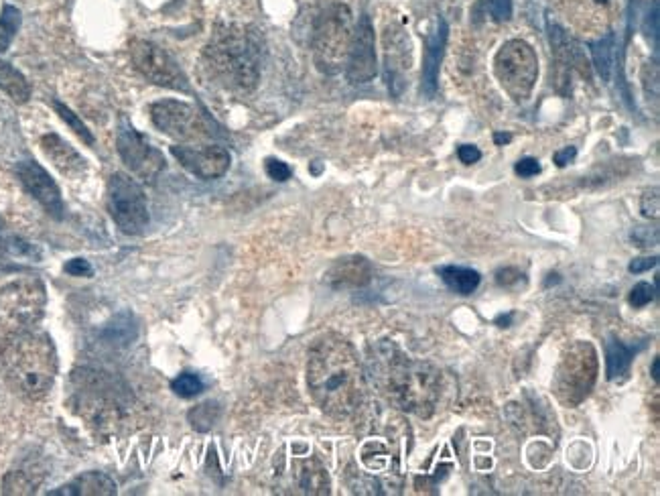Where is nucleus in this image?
<instances>
[{"instance_id":"obj_1","label":"nucleus","mask_w":660,"mask_h":496,"mask_svg":"<svg viewBox=\"0 0 660 496\" xmlns=\"http://www.w3.org/2000/svg\"><path fill=\"white\" fill-rule=\"evenodd\" d=\"M307 385L327 415L344 419L358 411L366 395L364 370L354 346L338 334L313 342L307 358Z\"/></svg>"},{"instance_id":"obj_2","label":"nucleus","mask_w":660,"mask_h":496,"mask_svg":"<svg viewBox=\"0 0 660 496\" xmlns=\"http://www.w3.org/2000/svg\"><path fill=\"white\" fill-rule=\"evenodd\" d=\"M372 370L380 391L399 407L429 417L441 397V372L409 358L392 342H382L372 352Z\"/></svg>"},{"instance_id":"obj_3","label":"nucleus","mask_w":660,"mask_h":496,"mask_svg":"<svg viewBox=\"0 0 660 496\" xmlns=\"http://www.w3.org/2000/svg\"><path fill=\"white\" fill-rule=\"evenodd\" d=\"M0 375L11 391L37 401L43 399L57 375V352L47 334L21 332L0 344Z\"/></svg>"},{"instance_id":"obj_4","label":"nucleus","mask_w":660,"mask_h":496,"mask_svg":"<svg viewBox=\"0 0 660 496\" xmlns=\"http://www.w3.org/2000/svg\"><path fill=\"white\" fill-rule=\"evenodd\" d=\"M206 68L224 88L248 92L260 76L258 47L242 31L218 33L206 49Z\"/></svg>"},{"instance_id":"obj_5","label":"nucleus","mask_w":660,"mask_h":496,"mask_svg":"<svg viewBox=\"0 0 660 496\" xmlns=\"http://www.w3.org/2000/svg\"><path fill=\"white\" fill-rule=\"evenodd\" d=\"M47 303L45 285L37 277L17 279L0 289V342L33 330Z\"/></svg>"},{"instance_id":"obj_6","label":"nucleus","mask_w":660,"mask_h":496,"mask_svg":"<svg viewBox=\"0 0 660 496\" xmlns=\"http://www.w3.org/2000/svg\"><path fill=\"white\" fill-rule=\"evenodd\" d=\"M74 381H78V391L74 393V411L94 429L110 433L120 417L122 405L116 399L120 391L104 372L82 370L74 372Z\"/></svg>"},{"instance_id":"obj_7","label":"nucleus","mask_w":660,"mask_h":496,"mask_svg":"<svg viewBox=\"0 0 660 496\" xmlns=\"http://www.w3.org/2000/svg\"><path fill=\"white\" fill-rule=\"evenodd\" d=\"M352 35V11L346 5H332L321 13L313 31L315 64L321 72L338 74L346 68Z\"/></svg>"},{"instance_id":"obj_8","label":"nucleus","mask_w":660,"mask_h":496,"mask_svg":"<svg viewBox=\"0 0 660 496\" xmlns=\"http://www.w3.org/2000/svg\"><path fill=\"white\" fill-rule=\"evenodd\" d=\"M494 74L514 102H524L533 94L539 78V59L533 45L524 39L506 41L494 57Z\"/></svg>"},{"instance_id":"obj_9","label":"nucleus","mask_w":660,"mask_h":496,"mask_svg":"<svg viewBox=\"0 0 660 496\" xmlns=\"http://www.w3.org/2000/svg\"><path fill=\"white\" fill-rule=\"evenodd\" d=\"M598 379V352L589 342H575L563 354L557 370L553 389L561 403L579 405L596 385Z\"/></svg>"},{"instance_id":"obj_10","label":"nucleus","mask_w":660,"mask_h":496,"mask_svg":"<svg viewBox=\"0 0 660 496\" xmlns=\"http://www.w3.org/2000/svg\"><path fill=\"white\" fill-rule=\"evenodd\" d=\"M108 212L124 234H139L149 224L147 196L141 185L124 173H114L108 181Z\"/></svg>"},{"instance_id":"obj_11","label":"nucleus","mask_w":660,"mask_h":496,"mask_svg":"<svg viewBox=\"0 0 660 496\" xmlns=\"http://www.w3.org/2000/svg\"><path fill=\"white\" fill-rule=\"evenodd\" d=\"M151 118L155 127L183 143H197L210 137L204 116L193 106L179 100H161L151 106Z\"/></svg>"},{"instance_id":"obj_12","label":"nucleus","mask_w":660,"mask_h":496,"mask_svg":"<svg viewBox=\"0 0 660 496\" xmlns=\"http://www.w3.org/2000/svg\"><path fill=\"white\" fill-rule=\"evenodd\" d=\"M130 57L137 70L151 82L169 90L187 92V80L175 61L155 43L151 41H132Z\"/></svg>"},{"instance_id":"obj_13","label":"nucleus","mask_w":660,"mask_h":496,"mask_svg":"<svg viewBox=\"0 0 660 496\" xmlns=\"http://www.w3.org/2000/svg\"><path fill=\"white\" fill-rule=\"evenodd\" d=\"M116 147L124 165L145 181H153L165 167V159L161 151L155 149L145 135L132 129L128 122L120 124Z\"/></svg>"},{"instance_id":"obj_14","label":"nucleus","mask_w":660,"mask_h":496,"mask_svg":"<svg viewBox=\"0 0 660 496\" xmlns=\"http://www.w3.org/2000/svg\"><path fill=\"white\" fill-rule=\"evenodd\" d=\"M622 0H557L559 13L581 33L602 35L620 15Z\"/></svg>"},{"instance_id":"obj_15","label":"nucleus","mask_w":660,"mask_h":496,"mask_svg":"<svg viewBox=\"0 0 660 496\" xmlns=\"http://www.w3.org/2000/svg\"><path fill=\"white\" fill-rule=\"evenodd\" d=\"M376 45H374V27L370 17H360L346 61V76L352 84H368L376 78Z\"/></svg>"},{"instance_id":"obj_16","label":"nucleus","mask_w":660,"mask_h":496,"mask_svg":"<svg viewBox=\"0 0 660 496\" xmlns=\"http://www.w3.org/2000/svg\"><path fill=\"white\" fill-rule=\"evenodd\" d=\"M173 157L193 175L202 179H218L230 169V153L220 145L195 149L187 145L171 147Z\"/></svg>"},{"instance_id":"obj_17","label":"nucleus","mask_w":660,"mask_h":496,"mask_svg":"<svg viewBox=\"0 0 660 496\" xmlns=\"http://www.w3.org/2000/svg\"><path fill=\"white\" fill-rule=\"evenodd\" d=\"M17 177L25 185V190L51 214L53 218H63V200L57 183L51 175L35 161H21L17 165Z\"/></svg>"},{"instance_id":"obj_18","label":"nucleus","mask_w":660,"mask_h":496,"mask_svg":"<svg viewBox=\"0 0 660 496\" xmlns=\"http://www.w3.org/2000/svg\"><path fill=\"white\" fill-rule=\"evenodd\" d=\"M372 275V265L364 257H346L329 267L325 281L334 289H360L372 281Z\"/></svg>"},{"instance_id":"obj_19","label":"nucleus","mask_w":660,"mask_h":496,"mask_svg":"<svg viewBox=\"0 0 660 496\" xmlns=\"http://www.w3.org/2000/svg\"><path fill=\"white\" fill-rule=\"evenodd\" d=\"M447 43V23L443 19L437 21L435 31L425 39V59H423V92L427 98L437 94V80H439V66L443 59Z\"/></svg>"},{"instance_id":"obj_20","label":"nucleus","mask_w":660,"mask_h":496,"mask_svg":"<svg viewBox=\"0 0 660 496\" xmlns=\"http://www.w3.org/2000/svg\"><path fill=\"white\" fill-rule=\"evenodd\" d=\"M41 149L47 155V159L63 173V175H70V177H78L86 171V161L84 157L70 145L65 143L59 135L49 133L41 139Z\"/></svg>"},{"instance_id":"obj_21","label":"nucleus","mask_w":660,"mask_h":496,"mask_svg":"<svg viewBox=\"0 0 660 496\" xmlns=\"http://www.w3.org/2000/svg\"><path fill=\"white\" fill-rule=\"evenodd\" d=\"M51 496H112L116 494V484L110 476L102 472H86L53 492Z\"/></svg>"},{"instance_id":"obj_22","label":"nucleus","mask_w":660,"mask_h":496,"mask_svg":"<svg viewBox=\"0 0 660 496\" xmlns=\"http://www.w3.org/2000/svg\"><path fill=\"white\" fill-rule=\"evenodd\" d=\"M644 346L646 344L642 342L640 346L634 348V346H626L618 338H610L606 342V377H608V381H620V379H624L628 375V372H630V366H632L634 356Z\"/></svg>"},{"instance_id":"obj_23","label":"nucleus","mask_w":660,"mask_h":496,"mask_svg":"<svg viewBox=\"0 0 660 496\" xmlns=\"http://www.w3.org/2000/svg\"><path fill=\"white\" fill-rule=\"evenodd\" d=\"M439 277L443 279V283L455 293V295H472L478 287H480V273L474 271V269H468V267H455V265H449V267H441L437 269Z\"/></svg>"},{"instance_id":"obj_24","label":"nucleus","mask_w":660,"mask_h":496,"mask_svg":"<svg viewBox=\"0 0 660 496\" xmlns=\"http://www.w3.org/2000/svg\"><path fill=\"white\" fill-rule=\"evenodd\" d=\"M299 488L305 494H329V476L317 460H305L297 472Z\"/></svg>"},{"instance_id":"obj_25","label":"nucleus","mask_w":660,"mask_h":496,"mask_svg":"<svg viewBox=\"0 0 660 496\" xmlns=\"http://www.w3.org/2000/svg\"><path fill=\"white\" fill-rule=\"evenodd\" d=\"M0 90L9 94L15 102L23 104L31 98V86L27 78L15 70L5 59H0Z\"/></svg>"},{"instance_id":"obj_26","label":"nucleus","mask_w":660,"mask_h":496,"mask_svg":"<svg viewBox=\"0 0 660 496\" xmlns=\"http://www.w3.org/2000/svg\"><path fill=\"white\" fill-rule=\"evenodd\" d=\"M137 334H139V326H137V320L132 314L124 312V314H118L110 324L108 328L104 330V340H108L110 344H118V346H128L130 342H135L137 340Z\"/></svg>"},{"instance_id":"obj_27","label":"nucleus","mask_w":660,"mask_h":496,"mask_svg":"<svg viewBox=\"0 0 660 496\" xmlns=\"http://www.w3.org/2000/svg\"><path fill=\"white\" fill-rule=\"evenodd\" d=\"M614 35L608 33L602 39L591 43V57L593 64L598 68V74L602 76L604 82H610L612 78V68H614Z\"/></svg>"},{"instance_id":"obj_28","label":"nucleus","mask_w":660,"mask_h":496,"mask_svg":"<svg viewBox=\"0 0 660 496\" xmlns=\"http://www.w3.org/2000/svg\"><path fill=\"white\" fill-rule=\"evenodd\" d=\"M21 21V11L13 5H5L3 13H0V53L11 47L15 35L21 29Z\"/></svg>"},{"instance_id":"obj_29","label":"nucleus","mask_w":660,"mask_h":496,"mask_svg":"<svg viewBox=\"0 0 660 496\" xmlns=\"http://www.w3.org/2000/svg\"><path fill=\"white\" fill-rule=\"evenodd\" d=\"M39 486V478L33 476V472L27 470H13L7 474L3 482L5 494H33Z\"/></svg>"},{"instance_id":"obj_30","label":"nucleus","mask_w":660,"mask_h":496,"mask_svg":"<svg viewBox=\"0 0 660 496\" xmlns=\"http://www.w3.org/2000/svg\"><path fill=\"white\" fill-rule=\"evenodd\" d=\"M171 389L177 397L181 399H191L195 395H200L204 391V383L202 379L193 375V372H181V375H177L171 383Z\"/></svg>"},{"instance_id":"obj_31","label":"nucleus","mask_w":660,"mask_h":496,"mask_svg":"<svg viewBox=\"0 0 660 496\" xmlns=\"http://www.w3.org/2000/svg\"><path fill=\"white\" fill-rule=\"evenodd\" d=\"M220 417V407L216 403H204V405H197L191 413H189V421L197 431H208L210 427H214V423Z\"/></svg>"},{"instance_id":"obj_32","label":"nucleus","mask_w":660,"mask_h":496,"mask_svg":"<svg viewBox=\"0 0 660 496\" xmlns=\"http://www.w3.org/2000/svg\"><path fill=\"white\" fill-rule=\"evenodd\" d=\"M53 106H55V110H57V114L65 120V122H68L70 124V127L74 129V133L86 143V145H94V137H92V133L88 131V127H86V124L68 108V106H65V104H61V102H53Z\"/></svg>"},{"instance_id":"obj_33","label":"nucleus","mask_w":660,"mask_h":496,"mask_svg":"<svg viewBox=\"0 0 660 496\" xmlns=\"http://www.w3.org/2000/svg\"><path fill=\"white\" fill-rule=\"evenodd\" d=\"M656 297V287L650 283H638L634 285V289L630 291V303L634 307H644L648 305L652 299Z\"/></svg>"},{"instance_id":"obj_34","label":"nucleus","mask_w":660,"mask_h":496,"mask_svg":"<svg viewBox=\"0 0 660 496\" xmlns=\"http://www.w3.org/2000/svg\"><path fill=\"white\" fill-rule=\"evenodd\" d=\"M658 202H660V198H658V188L646 190L644 196H642V200H640V212H642L646 218L656 220V218H658V212H660Z\"/></svg>"},{"instance_id":"obj_35","label":"nucleus","mask_w":660,"mask_h":496,"mask_svg":"<svg viewBox=\"0 0 660 496\" xmlns=\"http://www.w3.org/2000/svg\"><path fill=\"white\" fill-rule=\"evenodd\" d=\"M264 169H267L269 177L275 181H287L291 177V167L279 159H267Z\"/></svg>"},{"instance_id":"obj_36","label":"nucleus","mask_w":660,"mask_h":496,"mask_svg":"<svg viewBox=\"0 0 660 496\" xmlns=\"http://www.w3.org/2000/svg\"><path fill=\"white\" fill-rule=\"evenodd\" d=\"M488 5H490V15L496 19V21H508L510 15H512V3L510 0H488Z\"/></svg>"},{"instance_id":"obj_37","label":"nucleus","mask_w":660,"mask_h":496,"mask_svg":"<svg viewBox=\"0 0 660 496\" xmlns=\"http://www.w3.org/2000/svg\"><path fill=\"white\" fill-rule=\"evenodd\" d=\"M514 171H516L520 177H535V175L541 173V165H539V161L533 159V157H524V159H520V161L516 163Z\"/></svg>"},{"instance_id":"obj_38","label":"nucleus","mask_w":660,"mask_h":496,"mask_svg":"<svg viewBox=\"0 0 660 496\" xmlns=\"http://www.w3.org/2000/svg\"><path fill=\"white\" fill-rule=\"evenodd\" d=\"M63 269H65V273L74 275V277H92L94 275V269L86 259H74V261H70L68 265H65Z\"/></svg>"},{"instance_id":"obj_39","label":"nucleus","mask_w":660,"mask_h":496,"mask_svg":"<svg viewBox=\"0 0 660 496\" xmlns=\"http://www.w3.org/2000/svg\"><path fill=\"white\" fill-rule=\"evenodd\" d=\"M632 240H634L638 246H656V242H658V230L654 228L652 234H650L648 228L638 226V228L632 232Z\"/></svg>"},{"instance_id":"obj_40","label":"nucleus","mask_w":660,"mask_h":496,"mask_svg":"<svg viewBox=\"0 0 660 496\" xmlns=\"http://www.w3.org/2000/svg\"><path fill=\"white\" fill-rule=\"evenodd\" d=\"M457 157L461 163H466V165H472V163H478L482 159V153L478 147L474 145H461L457 149Z\"/></svg>"},{"instance_id":"obj_41","label":"nucleus","mask_w":660,"mask_h":496,"mask_svg":"<svg viewBox=\"0 0 660 496\" xmlns=\"http://www.w3.org/2000/svg\"><path fill=\"white\" fill-rule=\"evenodd\" d=\"M656 265H658V259H656V257H640V259H634V261L630 263L628 271L634 273V275H638V273H644V271L654 269Z\"/></svg>"},{"instance_id":"obj_42","label":"nucleus","mask_w":660,"mask_h":496,"mask_svg":"<svg viewBox=\"0 0 660 496\" xmlns=\"http://www.w3.org/2000/svg\"><path fill=\"white\" fill-rule=\"evenodd\" d=\"M520 277H522V273H520L518 269H512V267L500 269V271L496 273V281H498L500 285H504V287H510V285L518 283Z\"/></svg>"},{"instance_id":"obj_43","label":"nucleus","mask_w":660,"mask_h":496,"mask_svg":"<svg viewBox=\"0 0 660 496\" xmlns=\"http://www.w3.org/2000/svg\"><path fill=\"white\" fill-rule=\"evenodd\" d=\"M575 155H577L575 147H565L563 151H557V153H555V163H557L559 167H565L569 161L575 159Z\"/></svg>"},{"instance_id":"obj_44","label":"nucleus","mask_w":660,"mask_h":496,"mask_svg":"<svg viewBox=\"0 0 660 496\" xmlns=\"http://www.w3.org/2000/svg\"><path fill=\"white\" fill-rule=\"evenodd\" d=\"M658 364H660V360L658 358H654V362H652V379L658 383Z\"/></svg>"},{"instance_id":"obj_45","label":"nucleus","mask_w":660,"mask_h":496,"mask_svg":"<svg viewBox=\"0 0 660 496\" xmlns=\"http://www.w3.org/2000/svg\"><path fill=\"white\" fill-rule=\"evenodd\" d=\"M496 143H498V145L510 143V135H496Z\"/></svg>"},{"instance_id":"obj_46","label":"nucleus","mask_w":660,"mask_h":496,"mask_svg":"<svg viewBox=\"0 0 660 496\" xmlns=\"http://www.w3.org/2000/svg\"><path fill=\"white\" fill-rule=\"evenodd\" d=\"M0 248H3V238H0Z\"/></svg>"}]
</instances>
